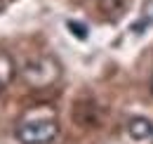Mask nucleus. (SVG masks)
I'll return each instance as SVG.
<instances>
[{
  "label": "nucleus",
  "instance_id": "f257e3e1",
  "mask_svg": "<svg viewBox=\"0 0 153 144\" xmlns=\"http://www.w3.org/2000/svg\"><path fill=\"white\" fill-rule=\"evenodd\" d=\"M59 135V121L54 111L47 116V111L42 116H26L21 118L14 128V137L21 144H52Z\"/></svg>",
  "mask_w": 153,
  "mask_h": 144
},
{
  "label": "nucleus",
  "instance_id": "f03ea898",
  "mask_svg": "<svg viewBox=\"0 0 153 144\" xmlns=\"http://www.w3.org/2000/svg\"><path fill=\"white\" fill-rule=\"evenodd\" d=\"M21 76L31 88H50L61 78V66L54 57H38L26 62Z\"/></svg>",
  "mask_w": 153,
  "mask_h": 144
},
{
  "label": "nucleus",
  "instance_id": "7ed1b4c3",
  "mask_svg": "<svg viewBox=\"0 0 153 144\" xmlns=\"http://www.w3.org/2000/svg\"><path fill=\"white\" fill-rule=\"evenodd\" d=\"M127 132L134 142H146L153 137V123L149 118H132L127 123Z\"/></svg>",
  "mask_w": 153,
  "mask_h": 144
},
{
  "label": "nucleus",
  "instance_id": "20e7f679",
  "mask_svg": "<svg viewBox=\"0 0 153 144\" xmlns=\"http://www.w3.org/2000/svg\"><path fill=\"white\" fill-rule=\"evenodd\" d=\"M99 10L108 21H115L127 12V0H99Z\"/></svg>",
  "mask_w": 153,
  "mask_h": 144
},
{
  "label": "nucleus",
  "instance_id": "39448f33",
  "mask_svg": "<svg viewBox=\"0 0 153 144\" xmlns=\"http://www.w3.org/2000/svg\"><path fill=\"white\" fill-rule=\"evenodd\" d=\"M14 73H17L14 59H12L7 52H2V50H0V90H2L5 85H10V83H12Z\"/></svg>",
  "mask_w": 153,
  "mask_h": 144
},
{
  "label": "nucleus",
  "instance_id": "423d86ee",
  "mask_svg": "<svg viewBox=\"0 0 153 144\" xmlns=\"http://www.w3.org/2000/svg\"><path fill=\"white\" fill-rule=\"evenodd\" d=\"M153 24V0H146L144 2V7H141V21L139 24H134L132 28L137 33H144L146 31V26H151Z\"/></svg>",
  "mask_w": 153,
  "mask_h": 144
},
{
  "label": "nucleus",
  "instance_id": "0eeeda50",
  "mask_svg": "<svg viewBox=\"0 0 153 144\" xmlns=\"http://www.w3.org/2000/svg\"><path fill=\"white\" fill-rule=\"evenodd\" d=\"M66 28H68L78 40H87V36H90L87 24H80V21H76V19H68V21H66Z\"/></svg>",
  "mask_w": 153,
  "mask_h": 144
},
{
  "label": "nucleus",
  "instance_id": "6e6552de",
  "mask_svg": "<svg viewBox=\"0 0 153 144\" xmlns=\"http://www.w3.org/2000/svg\"><path fill=\"white\" fill-rule=\"evenodd\" d=\"M151 90H153V76H151Z\"/></svg>",
  "mask_w": 153,
  "mask_h": 144
}]
</instances>
